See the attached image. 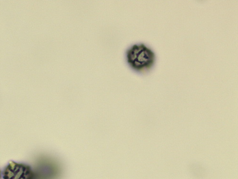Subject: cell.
Returning <instances> with one entry per match:
<instances>
[{"label":"cell","mask_w":238,"mask_h":179,"mask_svg":"<svg viewBox=\"0 0 238 179\" xmlns=\"http://www.w3.org/2000/svg\"><path fill=\"white\" fill-rule=\"evenodd\" d=\"M126 60L132 69L142 72L148 70L154 65L155 55L144 44H136L127 50Z\"/></svg>","instance_id":"6da1fadb"},{"label":"cell","mask_w":238,"mask_h":179,"mask_svg":"<svg viewBox=\"0 0 238 179\" xmlns=\"http://www.w3.org/2000/svg\"><path fill=\"white\" fill-rule=\"evenodd\" d=\"M3 179H34L31 167L23 163L10 161L2 172Z\"/></svg>","instance_id":"7a4b0ae2"},{"label":"cell","mask_w":238,"mask_h":179,"mask_svg":"<svg viewBox=\"0 0 238 179\" xmlns=\"http://www.w3.org/2000/svg\"><path fill=\"white\" fill-rule=\"evenodd\" d=\"M2 177V172L0 170V179H1Z\"/></svg>","instance_id":"3957f363"}]
</instances>
